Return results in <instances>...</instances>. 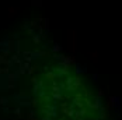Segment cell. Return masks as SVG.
<instances>
[{"label":"cell","mask_w":122,"mask_h":120,"mask_svg":"<svg viewBox=\"0 0 122 120\" xmlns=\"http://www.w3.org/2000/svg\"><path fill=\"white\" fill-rule=\"evenodd\" d=\"M75 66H76V73L77 74H80V73H86V71H87V66H86V64H83V66L75 64Z\"/></svg>","instance_id":"obj_1"},{"label":"cell","mask_w":122,"mask_h":120,"mask_svg":"<svg viewBox=\"0 0 122 120\" xmlns=\"http://www.w3.org/2000/svg\"><path fill=\"white\" fill-rule=\"evenodd\" d=\"M61 50H62V46L59 45V43H55L53 47H52V53H58V52H61Z\"/></svg>","instance_id":"obj_2"},{"label":"cell","mask_w":122,"mask_h":120,"mask_svg":"<svg viewBox=\"0 0 122 120\" xmlns=\"http://www.w3.org/2000/svg\"><path fill=\"white\" fill-rule=\"evenodd\" d=\"M9 103V99L7 98H0V105L3 106V105H7Z\"/></svg>","instance_id":"obj_3"},{"label":"cell","mask_w":122,"mask_h":120,"mask_svg":"<svg viewBox=\"0 0 122 120\" xmlns=\"http://www.w3.org/2000/svg\"><path fill=\"white\" fill-rule=\"evenodd\" d=\"M34 42L35 43H39L41 42V36L39 35H34Z\"/></svg>","instance_id":"obj_4"},{"label":"cell","mask_w":122,"mask_h":120,"mask_svg":"<svg viewBox=\"0 0 122 120\" xmlns=\"http://www.w3.org/2000/svg\"><path fill=\"white\" fill-rule=\"evenodd\" d=\"M46 77H48L49 80H53V78L56 77V74H53V73H46Z\"/></svg>","instance_id":"obj_5"},{"label":"cell","mask_w":122,"mask_h":120,"mask_svg":"<svg viewBox=\"0 0 122 120\" xmlns=\"http://www.w3.org/2000/svg\"><path fill=\"white\" fill-rule=\"evenodd\" d=\"M53 98H55V99H61L62 98L61 92H55V94H53Z\"/></svg>","instance_id":"obj_6"},{"label":"cell","mask_w":122,"mask_h":120,"mask_svg":"<svg viewBox=\"0 0 122 120\" xmlns=\"http://www.w3.org/2000/svg\"><path fill=\"white\" fill-rule=\"evenodd\" d=\"M98 78H100V75L98 74H93L91 75V81H98Z\"/></svg>","instance_id":"obj_7"},{"label":"cell","mask_w":122,"mask_h":120,"mask_svg":"<svg viewBox=\"0 0 122 120\" xmlns=\"http://www.w3.org/2000/svg\"><path fill=\"white\" fill-rule=\"evenodd\" d=\"M32 4H34V6H35V4H37V6H41L42 3H41V0H32Z\"/></svg>","instance_id":"obj_8"}]
</instances>
